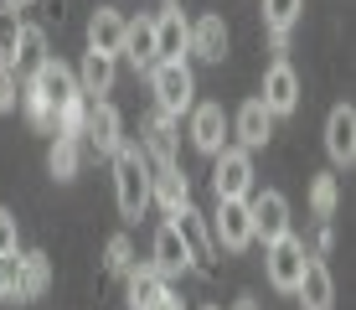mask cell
Returning a JSON list of instances; mask_svg holds the SVG:
<instances>
[{
	"instance_id": "33",
	"label": "cell",
	"mask_w": 356,
	"mask_h": 310,
	"mask_svg": "<svg viewBox=\"0 0 356 310\" xmlns=\"http://www.w3.org/2000/svg\"><path fill=\"white\" fill-rule=\"evenodd\" d=\"M16 36H21L16 10H0V62H10V52H16Z\"/></svg>"
},
{
	"instance_id": "39",
	"label": "cell",
	"mask_w": 356,
	"mask_h": 310,
	"mask_svg": "<svg viewBox=\"0 0 356 310\" xmlns=\"http://www.w3.org/2000/svg\"><path fill=\"white\" fill-rule=\"evenodd\" d=\"M31 0H0V10H26Z\"/></svg>"
},
{
	"instance_id": "21",
	"label": "cell",
	"mask_w": 356,
	"mask_h": 310,
	"mask_svg": "<svg viewBox=\"0 0 356 310\" xmlns=\"http://www.w3.org/2000/svg\"><path fill=\"white\" fill-rule=\"evenodd\" d=\"M140 72H150L155 68V16H134L124 21V47H119Z\"/></svg>"
},
{
	"instance_id": "36",
	"label": "cell",
	"mask_w": 356,
	"mask_h": 310,
	"mask_svg": "<svg viewBox=\"0 0 356 310\" xmlns=\"http://www.w3.org/2000/svg\"><path fill=\"white\" fill-rule=\"evenodd\" d=\"M330 248H336V228H330V222H321V228H315V254H310V258H325Z\"/></svg>"
},
{
	"instance_id": "20",
	"label": "cell",
	"mask_w": 356,
	"mask_h": 310,
	"mask_svg": "<svg viewBox=\"0 0 356 310\" xmlns=\"http://www.w3.org/2000/svg\"><path fill=\"white\" fill-rule=\"evenodd\" d=\"M47 57H52V52H47V31H42V26H21V36H16V52H10L6 68H10V78L21 83V78H31V72L42 68Z\"/></svg>"
},
{
	"instance_id": "11",
	"label": "cell",
	"mask_w": 356,
	"mask_h": 310,
	"mask_svg": "<svg viewBox=\"0 0 356 310\" xmlns=\"http://www.w3.org/2000/svg\"><path fill=\"white\" fill-rule=\"evenodd\" d=\"M191 145L202 155L227 150V114H222V104H191Z\"/></svg>"
},
{
	"instance_id": "17",
	"label": "cell",
	"mask_w": 356,
	"mask_h": 310,
	"mask_svg": "<svg viewBox=\"0 0 356 310\" xmlns=\"http://www.w3.org/2000/svg\"><path fill=\"white\" fill-rule=\"evenodd\" d=\"M274 140V114L259 104V98H248V104L238 109V150H264V145Z\"/></svg>"
},
{
	"instance_id": "26",
	"label": "cell",
	"mask_w": 356,
	"mask_h": 310,
	"mask_svg": "<svg viewBox=\"0 0 356 310\" xmlns=\"http://www.w3.org/2000/svg\"><path fill=\"white\" fill-rule=\"evenodd\" d=\"M78 166H83V140H63V134H57L52 155H47V171H52L57 181H72V176H78Z\"/></svg>"
},
{
	"instance_id": "29",
	"label": "cell",
	"mask_w": 356,
	"mask_h": 310,
	"mask_svg": "<svg viewBox=\"0 0 356 310\" xmlns=\"http://www.w3.org/2000/svg\"><path fill=\"white\" fill-rule=\"evenodd\" d=\"M83 124H88V98H72V104H63L57 109V134L63 140H83Z\"/></svg>"
},
{
	"instance_id": "3",
	"label": "cell",
	"mask_w": 356,
	"mask_h": 310,
	"mask_svg": "<svg viewBox=\"0 0 356 310\" xmlns=\"http://www.w3.org/2000/svg\"><path fill=\"white\" fill-rule=\"evenodd\" d=\"M170 228H176V238H181V248H186L196 274H212L217 269V243H212L207 217L196 212V207H181V212H170Z\"/></svg>"
},
{
	"instance_id": "8",
	"label": "cell",
	"mask_w": 356,
	"mask_h": 310,
	"mask_svg": "<svg viewBox=\"0 0 356 310\" xmlns=\"http://www.w3.org/2000/svg\"><path fill=\"white\" fill-rule=\"evenodd\" d=\"M264 258H268V284H274V290H284V295H294V284H300V274H305V258H310V254H305V243L289 233V238L268 243Z\"/></svg>"
},
{
	"instance_id": "40",
	"label": "cell",
	"mask_w": 356,
	"mask_h": 310,
	"mask_svg": "<svg viewBox=\"0 0 356 310\" xmlns=\"http://www.w3.org/2000/svg\"><path fill=\"white\" fill-rule=\"evenodd\" d=\"M232 310H259V300H253V295H243V300L232 305Z\"/></svg>"
},
{
	"instance_id": "42",
	"label": "cell",
	"mask_w": 356,
	"mask_h": 310,
	"mask_svg": "<svg viewBox=\"0 0 356 310\" xmlns=\"http://www.w3.org/2000/svg\"><path fill=\"white\" fill-rule=\"evenodd\" d=\"M165 6H176V0H165Z\"/></svg>"
},
{
	"instance_id": "27",
	"label": "cell",
	"mask_w": 356,
	"mask_h": 310,
	"mask_svg": "<svg viewBox=\"0 0 356 310\" xmlns=\"http://www.w3.org/2000/svg\"><path fill=\"white\" fill-rule=\"evenodd\" d=\"M264 31H289L294 21H300V10H305V0H264Z\"/></svg>"
},
{
	"instance_id": "5",
	"label": "cell",
	"mask_w": 356,
	"mask_h": 310,
	"mask_svg": "<svg viewBox=\"0 0 356 310\" xmlns=\"http://www.w3.org/2000/svg\"><path fill=\"white\" fill-rule=\"evenodd\" d=\"M26 93H36V98H42V104L57 114L63 104H72V98H78V72H72L63 57H47L42 68L26 78Z\"/></svg>"
},
{
	"instance_id": "7",
	"label": "cell",
	"mask_w": 356,
	"mask_h": 310,
	"mask_svg": "<svg viewBox=\"0 0 356 310\" xmlns=\"http://www.w3.org/2000/svg\"><path fill=\"white\" fill-rule=\"evenodd\" d=\"M212 243L227 248V254H243V248H253V217H248V202H217L212 212Z\"/></svg>"
},
{
	"instance_id": "10",
	"label": "cell",
	"mask_w": 356,
	"mask_h": 310,
	"mask_svg": "<svg viewBox=\"0 0 356 310\" xmlns=\"http://www.w3.org/2000/svg\"><path fill=\"white\" fill-rule=\"evenodd\" d=\"M83 140L93 145L98 155H114L119 145H124V119H119V109L114 104H88V124H83Z\"/></svg>"
},
{
	"instance_id": "37",
	"label": "cell",
	"mask_w": 356,
	"mask_h": 310,
	"mask_svg": "<svg viewBox=\"0 0 356 310\" xmlns=\"http://www.w3.org/2000/svg\"><path fill=\"white\" fill-rule=\"evenodd\" d=\"M268 47H274V52H289V31H268Z\"/></svg>"
},
{
	"instance_id": "18",
	"label": "cell",
	"mask_w": 356,
	"mask_h": 310,
	"mask_svg": "<svg viewBox=\"0 0 356 310\" xmlns=\"http://www.w3.org/2000/svg\"><path fill=\"white\" fill-rule=\"evenodd\" d=\"M140 155L150 160V166H170V160H176V119H170V114L155 109V114L145 119V145H140Z\"/></svg>"
},
{
	"instance_id": "1",
	"label": "cell",
	"mask_w": 356,
	"mask_h": 310,
	"mask_svg": "<svg viewBox=\"0 0 356 310\" xmlns=\"http://www.w3.org/2000/svg\"><path fill=\"white\" fill-rule=\"evenodd\" d=\"M114 202L124 217H140L150 207V166H145L140 145H119L114 150Z\"/></svg>"
},
{
	"instance_id": "23",
	"label": "cell",
	"mask_w": 356,
	"mask_h": 310,
	"mask_svg": "<svg viewBox=\"0 0 356 310\" xmlns=\"http://www.w3.org/2000/svg\"><path fill=\"white\" fill-rule=\"evenodd\" d=\"M124 284H129V290H124L129 295V310H155V305H161V295H165V279L155 274L150 264H134L124 274Z\"/></svg>"
},
{
	"instance_id": "30",
	"label": "cell",
	"mask_w": 356,
	"mask_h": 310,
	"mask_svg": "<svg viewBox=\"0 0 356 310\" xmlns=\"http://www.w3.org/2000/svg\"><path fill=\"white\" fill-rule=\"evenodd\" d=\"M336 176H315L310 181V207H315V217L321 222H330V212H336Z\"/></svg>"
},
{
	"instance_id": "38",
	"label": "cell",
	"mask_w": 356,
	"mask_h": 310,
	"mask_svg": "<svg viewBox=\"0 0 356 310\" xmlns=\"http://www.w3.org/2000/svg\"><path fill=\"white\" fill-rule=\"evenodd\" d=\"M155 310H186V305H181V300H176V295H170V290H165V295H161V305H155Z\"/></svg>"
},
{
	"instance_id": "2",
	"label": "cell",
	"mask_w": 356,
	"mask_h": 310,
	"mask_svg": "<svg viewBox=\"0 0 356 310\" xmlns=\"http://www.w3.org/2000/svg\"><path fill=\"white\" fill-rule=\"evenodd\" d=\"M150 88H155V109L161 114H186V109L196 104V72L191 62H155L150 68Z\"/></svg>"
},
{
	"instance_id": "24",
	"label": "cell",
	"mask_w": 356,
	"mask_h": 310,
	"mask_svg": "<svg viewBox=\"0 0 356 310\" xmlns=\"http://www.w3.org/2000/svg\"><path fill=\"white\" fill-rule=\"evenodd\" d=\"M114 88V57L104 52H83V68H78V93L93 98V93H108Z\"/></svg>"
},
{
	"instance_id": "12",
	"label": "cell",
	"mask_w": 356,
	"mask_h": 310,
	"mask_svg": "<svg viewBox=\"0 0 356 310\" xmlns=\"http://www.w3.org/2000/svg\"><path fill=\"white\" fill-rule=\"evenodd\" d=\"M150 166V160H145ZM150 202H161L165 212H181V207H191V181L186 171L170 160V166H150Z\"/></svg>"
},
{
	"instance_id": "34",
	"label": "cell",
	"mask_w": 356,
	"mask_h": 310,
	"mask_svg": "<svg viewBox=\"0 0 356 310\" xmlns=\"http://www.w3.org/2000/svg\"><path fill=\"white\" fill-rule=\"evenodd\" d=\"M10 254H21L16 248V212L0 207V258H10Z\"/></svg>"
},
{
	"instance_id": "25",
	"label": "cell",
	"mask_w": 356,
	"mask_h": 310,
	"mask_svg": "<svg viewBox=\"0 0 356 310\" xmlns=\"http://www.w3.org/2000/svg\"><path fill=\"white\" fill-rule=\"evenodd\" d=\"M47 284H52V264H47V254H21V295H16V305L42 300Z\"/></svg>"
},
{
	"instance_id": "31",
	"label": "cell",
	"mask_w": 356,
	"mask_h": 310,
	"mask_svg": "<svg viewBox=\"0 0 356 310\" xmlns=\"http://www.w3.org/2000/svg\"><path fill=\"white\" fill-rule=\"evenodd\" d=\"M21 104H26V119H31L42 134H57V114H52V109H47L36 93H26V88H21Z\"/></svg>"
},
{
	"instance_id": "14",
	"label": "cell",
	"mask_w": 356,
	"mask_h": 310,
	"mask_svg": "<svg viewBox=\"0 0 356 310\" xmlns=\"http://www.w3.org/2000/svg\"><path fill=\"white\" fill-rule=\"evenodd\" d=\"M294 295H300L305 310H336V279H330L325 258H305V274L294 284Z\"/></svg>"
},
{
	"instance_id": "16",
	"label": "cell",
	"mask_w": 356,
	"mask_h": 310,
	"mask_svg": "<svg viewBox=\"0 0 356 310\" xmlns=\"http://www.w3.org/2000/svg\"><path fill=\"white\" fill-rule=\"evenodd\" d=\"M186 52H196L202 62H222L227 57V21L217 16V10H207L202 21H191V42Z\"/></svg>"
},
{
	"instance_id": "19",
	"label": "cell",
	"mask_w": 356,
	"mask_h": 310,
	"mask_svg": "<svg viewBox=\"0 0 356 310\" xmlns=\"http://www.w3.org/2000/svg\"><path fill=\"white\" fill-rule=\"evenodd\" d=\"M124 47V16L114 6H98L88 16V52H104V57H119Z\"/></svg>"
},
{
	"instance_id": "15",
	"label": "cell",
	"mask_w": 356,
	"mask_h": 310,
	"mask_svg": "<svg viewBox=\"0 0 356 310\" xmlns=\"http://www.w3.org/2000/svg\"><path fill=\"white\" fill-rule=\"evenodd\" d=\"M186 42H191V26L181 21L176 6H165L155 16V62H186Z\"/></svg>"
},
{
	"instance_id": "28",
	"label": "cell",
	"mask_w": 356,
	"mask_h": 310,
	"mask_svg": "<svg viewBox=\"0 0 356 310\" xmlns=\"http://www.w3.org/2000/svg\"><path fill=\"white\" fill-rule=\"evenodd\" d=\"M104 269H108V274H119V279L134 269V243H129V233H114V238L104 243Z\"/></svg>"
},
{
	"instance_id": "9",
	"label": "cell",
	"mask_w": 356,
	"mask_h": 310,
	"mask_svg": "<svg viewBox=\"0 0 356 310\" xmlns=\"http://www.w3.org/2000/svg\"><path fill=\"white\" fill-rule=\"evenodd\" d=\"M259 104L268 109V114H294V109H300V72L289 68L284 57L274 62V68L264 72V93H259Z\"/></svg>"
},
{
	"instance_id": "4",
	"label": "cell",
	"mask_w": 356,
	"mask_h": 310,
	"mask_svg": "<svg viewBox=\"0 0 356 310\" xmlns=\"http://www.w3.org/2000/svg\"><path fill=\"white\" fill-rule=\"evenodd\" d=\"M212 160H217L212 166L217 202H248V192H253V155L238 150V145H227V150H217Z\"/></svg>"
},
{
	"instance_id": "41",
	"label": "cell",
	"mask_w": 356,
	"mask_h": 310,
	"mask_svg": "<svg viewBox=\"0 0 356 310\" xmlns=\"http://www.w3.org/2000/svg\"><path fill=\"white\" fill-rule=\"evenodd\" d=\"M202 310H222V305H202Z\"/></svg>"
},
{
	"instance_id": "35",
	"label": "cell",
	"mask_w": 356,
	"mask_h": 310,
	"mask_svg": "<svg viewBox=\"0 0 356 310\" xmlns=\"http://www.w3.org/2000/svg\"><path fill=\"white\" fill-rule=\"evenodd\" d=\"M16 88H21V83L10 78V68H6V62H0V114H10V109H16V98H21Z\"/></svg>"
},
{
	"instance_id": "22",
	"label": "cell",
	"mask_w": 356,
	"mask_h": 310,
	"mask_svg": "<svg viewBox=\"0 0 356 310\" xmlns=\"http://www.w3.org/2000/svg\"><path fill=\"white\" fill-rule=\"evenodd\" d=\"M150 269H155L161 279H176V274H186V269H191V258H186V248H181V238H176V228H170V222L155 233V258H150Z\"/></svg>"
},
{
	"instance_id": "32",
	"label": "cell",
	"mask_w": 356,
	"mask_h": 310,
	"mask_svg": "<svg viewBox=\"0 0 356 310\" xmlns=\"http://www.w3.org/2000/svg\"><path fill=\"white\" fill-rule=\"evenodd\" d=\"M21 295V254L0 258V300H16Z\"/></svg>"
},
{
	"instance_id": "13",
	"label": "cell",
	"mask_w": 356,
	"mask_h": 310,
	"mask_svg": "<svg viewBox=\"0 0 356 310\" xmlns=\"http://www.w3.org/2000/svg\"><path fill=\"white\" fill-rule=\"evenodd\" d=\"M325 155L336 166H351L356 160V109L351 104H336L325 119Z\"/></svg>"
},
{
	"instance_id": "6",
	"label": "cell",
	"mask_w": 356,
	"mask_h": 310,
	"mask_svg": "<svg viewBox=\"0 0 356 310\" xmlns=\"http://www.w3.org/2000/svg\"><path fill=\"white\" fill-rule=\"evenodd\" d=\"M248 217H253V243L264 238V248H268V243L289 238V196H284V192H259V196H248Z\"/></svg>"
}]
</instances>
